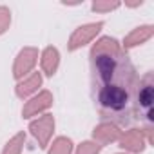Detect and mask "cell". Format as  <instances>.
I'll list each match as a JSON object with an SVG mask.
<instances>
[{"label": "cell", "mask_w": 154, "mask_h": 154, "mask_svg": "<svg viewBox=\"0 0 154 154\" xmlns=\"http://www.w3.org/2000/svg\"><path fill=\"white\" fill-rule=\"evenodd\" d=\"M114 40H102L93 51L94 76L102 84L98 89V105L105 116L123 118L132 102L134 69L127 58H123Z\"/></svg>", "instance_id": "obj_1"}, {"label": "cell", "mask_w": 154, "mask_h": 154, "mask_svg": "<svg viewBox=\"0 0 154 154\" xmlns=\"http://www.w3.org/2000/svg\"><path fill=\"white\" fill-rule=\"evenodd\" d=\"M51 118H44V120H40L38 123H33V132L36 134V138L40 136V141L42 143H45V140H47V136H49V131L47 129H51Z\"/></svg>", "instance_id": "obj_3"}, {"label": "cell", "mask_w": 154, "mask_h": 154, "mask_svg": "<svg viewBox=\"0 0 154 154\" xmlns=\"http://www.w3.org/2000/svg\"><path fill=\"white\" fill-rule=\"evenodd\" d=\"M58 63V53L54 49H47L45 51V58H44V67L47 71V74H53Z\"/></svg>", "instance_id": "obj_4"}, {"label": "cell", "mask_w": 154, "mask_h": 154, "mask_svg": "<svg viewBox=\"0 0 154 154\" xmlns=\"http://www.w3.org/2000/svg\"><path fill=\"white\" fill-rule=\"evenodd\" d=\"M98 29H100V24H96V26H87V27H80L78 33L72 36L71 47L74 49V47H78V45H84V42H87L94 33H98Z\"/></svg>", "instance_id": "obj_2"}, {"label": "cell", "mask_w": 154, "mask_h": 154, "mask_svg": "<svg viewBox=\"0 0 154 154\" xmlns=\"http://www.w3.org/2000/svg\"><path fill=\"white\" fill-rule=\"evenodd\" d=\"M69 150H71V141L62 138V140H58V141L53 145L51 154H69Z\"/></svg>", "instance_id": "obj_6"}, {"label": "cell", "mask_w": 154, "mask_h": 154, "mask_svg": "<svg viewBox=\"0 0 154 154\" xmlns=\"http://www.w3.org/2000/svg\"><path fill=\"white\" fill-rule=\"evenodd\" d=\"M96 152H98V147L93 143H84L78 150V154H96Z\"/></svg>", "instance_id": "obj_8"}, {"label": "cell", "mask_w": 154, "mask_h": 154, "mask_svg": "<svg viewBox=\"0 0 154 154\" xmlns=\"http://www.w3.org/2000/svg\"><path fill=\"white\" fill-rule=\"evenodd\" d=\"M38 85H40V76L36 74V76H33L31 80H27V82H26V87L18 85V94H20V96H26V94L33 93V91H35Z\"/></svg>", "instance_id": "obj_5"}, {"label": "cell", "mask_w": 154, "mask_h": 154, "mask_svg": "<svg viewBox=\"0 0 154 154\" xmlns=\"http://www.w3.org/2000/svg\"><path fill=\"white\" fill-rule=\"evenodd\" d=\"M8 20H9V15L4 17V18H0V31H4V27L8 26Z\"/></svg>", "instance_id": "obj_9"}, {"label": "cell", "mask_w": 154, "mask_h": 154, "mask_svg": "<svg viewBox=\"0 0 154 154\" xmlns=\"http://www.w3.org/2000/svg\"><path fill=\"white\" fill-rule=\"evenodd\" d=\"M24 140V136H17L13 141H11V145L8 147V150H6V154H18V150H20V141Z\"/></svg>", "instance_id": "obj_7"}]
</instances>
